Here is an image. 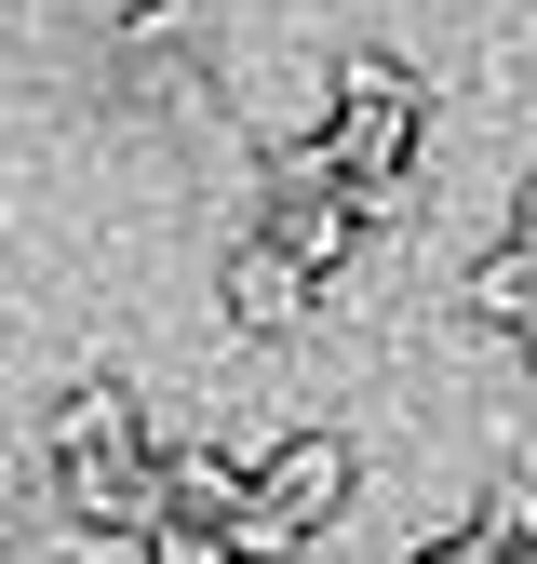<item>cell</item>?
I'll list each match as a JSON object with an SVG mask.
<instances>
[{
  "mask_svg": "<svg viewBox=\"0 0 537 564\" xmlns=\"http://www.w3.org/2000/svg\"><path fill=\"white\" fill-rule=\"evenodd\" d=\"M41 470H54V511L67 524H108V538H149L162 524V498H149V431H134V390L121 377H95V390L54 403Z\"/></svg>",
  "mask_w": 537,
  "mask_h": 564,
  "instance_id": "1",
  "label": "cell"
},
{
  "mask_svg": "<svg viewBox=\"0 0 537 564\" xmlns=\"http://www.w3.org/2000/svg\"><path fill=\"white\" fill-rule=\"evenodd\" d=\"M322 162H336V188H390L417 162V67L403 54H350V82L322 108Z\"/></svg>",
  "mask_w": 537,
  "mask_h": 564,
  "instance_id": "2",
  "label": "cell"
},
{
  "mask_svg": "<svg viewBox=\"0 0 537 564\" xmlns=\"http://www.w3.org/2000/svg\"><path fill=\"white\" fill-rule=\"evenodd\" d=\"M255 229L283 242V256H296L309 282H322L336 256L363 242V188H336V162H322V134H309V149H283V162H268V202H255Z\"/></svg>",
  "mask_w": 537,
  "mask_h": 564,
  "instance_id": "3",
  "label": "cell"
},
{
  "mask_svg": "<svg viewBox=\"0 0 537 564\" xmlns=\"http://www.w3.org/2000/svg\"><path fill=\"white\" fill-rule=\"evenodd\" d=\"M229 323L242 336H296L309 323V269L268 242V229H242V256H229Z\"/></svg>",
  "mask_w": 537,
  "mask_h": 564,
  "instance_id": "4",
  "label": "cell"
},
{
  "mask_svg": "<svg viewBox=\"0 0 537 564\" xmlns=\"http://www.w3.org/2000/svg\"><path fill=\"white\" fill-rule=\"evenodd\" d=\"M255 498H268V511H283V524L309 538V524H322L336 498H350V444H336V431H309V444H283V457H268V484H255Z\"/></svg>",
  "mask_w": 537,
  "mask_h": 564,
  "instance_id": "5",
  "label": "cell"
},
{
  "mask_svg": "<svg viewBox=\"0 0 537 564\" xmlns=\"http://www.w3.org/2000/svg\"><path fill=\"white\" fill-rule=\"evenodd\" d=\"M149 498L188 511V524H229V511H242V470H229L216 444H162V457H149Z\"/></svg>",
  "mask_w": 537,
  "mask_h": 564,
  "instance_id": "6",
  "label": "cell"
},
{
  "mask_svg": "<svg viewBox=\"0 0 537 564\" xmlns=\"http://www.w3.org/2000/svg\"><path fill=\"white\" fill-rule=\"evenodd\" d=\"M470 551L484 564H537V484H497V498L470 511Z\"/></svg>",
  "mask_w": 537,
  "mask_h": 564,
  "instance_id": "7",
  "label": "cell"
},
{
  "mask_svg": "<svg viewBox=\"0 0 537 564\" xmlns=\"http://www.w3.org/2000/svg\"><path fill=\"white\" fill-rule=\"evenodd\" d=\"M470 310H484V323H524V310H537V256H524V242L484 256V269H470Z\"/></svg>",
  "mask_w": 537,
  "mask_h": 564,
  "instance_id": "8",
  "label": "cell"
},
{
  "mask_svg": "<svg viewBox=\"0 0 537 564\" xmlns=\"http://www.w3.org/2000/svg\"><path fill=\"white\" fill-rule=\"evenodd\" d=\"M268 551H296V524H283V511H268L255 484H242V511H229V564H268Z\"/></svg>",
  "mask_w": 537,
  "mask_h": 564,
  "instance_id": "9",
  "label": "cell"
},
{
  "mask_svg": "<svg viewBox=\"0 0 537 564\" xmlns=\"http://www.w3.org/2000/svg\"><path fill=\"white\" fill-rule=\"evenodd\" d=\"M149 564H229V524H188V511H162V524H149Z\"/></svg>",
  "mask_w": 537,
  "mask_h": 564,
  "instance_id": "10",
  "label": "cell"
},
{
  "mask_svg": "<svg viewBox=\"0 0 537 564\" xmlns=\"http://www.w3.org/2000/svg\"><path fill=\"white\" fill-rule=\"evenodd\" d=\"M511 242H524V256H537V188H524V216H511Z\"/></svg>",
  "mask_w": 537,
  "mask_h": 564,
  "instance_id": "11",
  "label": "cell"
},
{
  "mask_svg": "<svg viewBox=\"0 0 537 564\" xmlns=\"http://www.w3.org/2000/svg\"><path fill=\"white\" fill-rule=\"evenodd\" d=\"M417 564H484V551H470V538H443V551H417Z\"/></svg>",
  "mask_w": 537,
  "mask_h": 564,
  "instance_id": "12",
  "label": "cell"
},
{
  "mask_svg": "<svg viewBox=\"0 0 537 564\" xmlns=\"http://www.w3.org/2000/svg\"><path fill=\"white\" fill-rule=\"evenodd\" d=\"M511 336H524V349H537V310H524V323H511Z\"/></svg>",
  "mask_w": 537,
  "mask_h": 564,
  "instance_id": "13",
  "label": "cell"
}]
</instances>
